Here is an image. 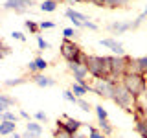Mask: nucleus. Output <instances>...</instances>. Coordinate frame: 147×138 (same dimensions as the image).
<instances>
[{"mask_svg": "<svg viewBox=\"0 0 147 138\" xmlns=\"http://www.w3.org/2000/svg\"><path fill=\"white\" fill-rule=\"evenodd\" d=\"M136 133L142 138H147V118H138L136 120Z\"/></svg>", "mask_w": 147, "mask_h": 138, "instance_id": "f3484780", "label": "nucleus"}, {"mask_svg": "<svg viewBox=\"0 0 147 138\" xmlns=\"http://www.w3.org/2000/svg\"><path fill=\"white\" fill-rule=\"evenodd\" d=\"M24 83H26L24 77H15V79H6L4 85L6 87H18V85H24Z\"/></svg>", "mask_w": 147, "mask_h": 138, "instance_id": "bb28decb", "label": "nucleus"}, {"mask_svg": "<svg viewBox=\"0 0 147 138\" xmlns=\"http://www.w3.org/2000/svg\"><path fill=\"white\" fill-rule=\"evenodd\" d=\"M13 133H17V123L2 120L0 122V136H7V135H13Z\"/></svg>", "mask_w": 147, "mask_h": 138, "instance_id": "ddd939ff", "label": "nucleus"}, {"mask_svg": "<svg viewBox=\"0 0 147 138\" xmlns=\"http://www.w3.org/2000/svg\"><path fill=\"white\" fill-rule=\"evenodd\" d=\"M74 138H88V136H86V135H81V133H76Z\"/></svg>", "mask_w": 147, "mask_h": 138, "instance_id": "ea45409f", "label": "nucleus"}, {"mask_svg": "<svg viewBox=\"0 0 147 138\" xmlns=\"http://www.w3.org/2000/svg\"><path fill=\"white\" fill-rule=\"evenodd\" d=\"M52 28H55V22H52V20L39 22V30H52Z\"/></svg>", "mask_w": 147, "mask_h": 138, "instance_id": "72a5a7b5", "label": "nucleus"}, {"mask_svg": "<svg viewBox=\"0 0 147 138\" xmlns=\"http://www.w3.org/2000/svg\"><path fill=\"white\" fill-rule=\"evenodd\" d=\"M63 96H64V99H66V101H70V103H74V105H77V99H79V98H77V96L74 94L70 89L64 90V92H63Z\"/></svg>", "mask_w": 147, "mask_h": 138, "instance_id": "cd10ccee", "label": "nucleus"}, {"mask_svg": "<svg viewBox=\"0 0 147 138\" xmlns=\"http://www.w3.org/2000/svg\"><path fill=\"white\" fill-rule=\"evenodd\" d=\"M145 103H147V92H145Z\"/></svg>", "mask_w": 147, "mask_h": 138, "instance_id": "a18cd8bd", "label": "nucleus"}, {"mask_svg": "<svg viewBox=\"0 0 147 138\" xmlns=\"http://www.w3.org/2000/svg\"><path fill=\"white\" fill-rule=\"evenodd\" d=\"M53 138H74V135H70L68 131H64L63 127H57L53 131Z\"/></svg>", "mask_w": 147, "mask_h": 138, "instance_id": "a878e982", "label": "nucleus"}, {"mask_svg": "<svg viewBox=\"0 0 147 138\" xmlns=\"http://www.w3.org/2000/svg\"><path fill=\"white\" fill-rule=\"evenodd\" d=\"M31 0H6L4 2V9L7 11H15V13H24L28 11V7H31Z\"/></svg>", "mask_w": 147, "mask_h": 138, "instance_id": "6e6552de", "label": "nucleus"}, {"mask_svg": "<svg viewBox=\"0 0 147 138\" xmlns=\"http://www.w3.org/2000/svg\"><path fill=\"white\" fill-rule=\"evenodd\" d=\"M85 64L94 79H110V66L107 55H85Z\"/></svg>", "mask_w": 147, "mask_h": 138, "instance_id": "f257e3e1", "label": "nucleus"}, {"mask_svg": "<svg viewBox=\"0 0 147 138\" xmlns=\"http://www.w3.org/2000/svg\"><path fill=\"white\" fill-rule=\"evenodd\" d=\"M114 85H116V81H112V79H94L92 92H94L96 96L110 99L112 94H114Z\"/></svg>", "mask_w": 147, "mask_h": 138, "instance_id": "423d86ee", "label": "nucleus"}, {"mask_svg": "<svg viewBox=\"0 0 147 138\" xmlns=\"http://www.w3.org/2000/svg\"><path fill=\"white\" fill-rule=\"evenodd\" d=\"M37 46H39V50H48L50 48V43H46L40 35H37Z\"/></svg>", "mask_w": 147, "mask_h": 138, "instance_id": "473e14b6", "label": "nucleus"}, {"mask_svg": "<svg viewBox=\"0 0 147 138\" xmlns=\"http://www.w3.org/2000/svg\"><path fill=\"white\" fill-rule=\"evenodd\" d=\"M77 107H79L81 110H85V112H90V110H92V105H90L86 99H83V98L77 99Z\"/></svg>", "mask_w": 147, "mask_h": 138, "instance_id": "c756f323", "label": "nucleus"}, {"mask_svg": "<svg viewBox=\"0 0 147 138\" xmlns=\"http://www.w3.org/2000/svg\"><path fill=\"white\" fill-rule=\"evenodd\" d=\"M26 131L33 133V135H37V136H40V135H42V125H40L39 122H28L26 123Z\"/></svg>", "mask_w": 147, "mask_h": 138, "instance_id": "a211bd4d", "label": "nucleus"}, {"mask_svg": "<svg viewBox=\"0 0 147 138\" xmlns=\"http://www.w3.org/2000/svg\"><path fill=\"white\" fill-rule=\"evenodd\" d=\"M35 120L39 123H46V122H48V116H46V112H42V110H37V112H35Z\"/></svg>", "mask_w": 147, "mask_h": 138, "instance_id": "2f4dec72", "label": "nucleus"}, {"mask_svg": "<svg viewBox=\"0 0 147 138\" xmlns=\"http://www.w3.org/2000/svg\"><path fill=\"white\" fill-rule=\"evenodd\" d=\"M70 90L74 92V94H76L77 96V98H83V96H85L86 94V92H88V90H86L85 89V87H83V85H79V83H76V81H74L72 83V87H70Z\"/></svg>", "mask_w": 147, "mask_h": 138, "instance_id": "aec40b11", "label": "nucleus"}, {"mask_svg": "<svg viewBox=\"0 0 147 138\" xmlns=\"http://www.w3.org/2000/svg\"><path fill=\"white\" fill-rule=\"evenodd\" d=\"M98 129L103 133V135H107V136H110L114 133V127L110 125L109 120H98Z\"/></svg>", "mask_w": 147, "mask_h": 138, "instance_id": "dca6fc26", "label": "nucleus"}, {"mask_svg": "<svg viewBox=\"0 0 147 138\" xmlns=\"http://www.w3.org/2000/svg\"><path fill=\"white\" fill-rule=\"evenodd\" d=\"M99 44H101V46H105V48H109L114 55H125V48H123V44L119 43V41L112 39V37L101 39V41H99Z\"/></svg>", "mask_w": 147, "mask_h": 138, "instance_id": "1a4fd4ad", "label": "nucleus"}, {"mask_svg": "<svg viewBox=\"0 0 147 138\" xmlns=\"http://www.w3.org/2000/svg\"><path fill=\"white\" fill-rule=\"evenodd\" d=\"M2 120H6V122H18V114L17 112H11V110H6V112L2 114Z\"/></svg>", "mask_w": 147, "mask_h": 138, "instance_id": "c85d7f7f", "label": "nucleus"}, {"mask_svg": "<svg viewBox=\"0 0 147 138\" xmlns=\"http://www.w3.org/2000/svg\"><path fill=\"white\" fill-rule=\"evenodd\" d=\"M94 112H96V116H98V120H109V112H107V109H105L103 105H96Z\"/></svg>", "mask_w": 147, "mask_h": 138, "instance_id": "4be33fe9", "label": "nucleus"}, {"mask_svg": "<svg viewBox=\"0 0 147 138\" xmlns=\"http://www.w3.org/2000/svg\"><path fill=\"white\" fill-rule=\"evenodd\" d=\"M52 2H55V4H61V2H64V0H52Z\"/></svg>", "mask_w": 147, "mask_h": 138, "instance_id": "c03bdc74", "label": "nucleus"}, {"mask_svg": "<svg viewBox=\"0 0 147 138\" xmlns=\"http://www.w3.org/2000/svg\"><path fill=\"white\" fill-rule=\"evenodd\" d=\"M131 0H99V6L101 7H110V9H116V7H125Z\"/></svg>", "mask_w": 147, "mask_h": 138, "instance_id": "4468645a", "label": "nucleus"}, {"mask_svg": "<svg viewBox=\"0 0 147 138\" xmlns=\"http://www.w3.org/2000/svg\"><path fill=\"white\" fill-rule=\"evenodd\" d=\"M11 37H13V39H17V41H20V43H26V35L22 33V31H13Z\"/></svg>", "mask_w": 147, "mask_h": 138, "instance_id": "c9c22d12", "label": "nucleus"}, {"mask_svg": "<svg viewBox=\"0 0 147 138\" xmlns=\"http://www.w3.org/2000/svg\"><path fill=\"white\" fill-rule=\"evenodd\" d=\"M85 2H92V4H96V6H99V0H85Z\"/></svg>", "mask_w": 147, "mask_h": 138, "instance_id": "79ce46f5", "label": "nucleus"}, {"mask_svg": "<svg viewBox=\"0 0 147 138\" xmlns=\"http://www.w3.org/2000/svg\"><path fill=\"white\" fill-rule=\"evenodd\" d=\"M88 138H107V135H103L98 127L88 125Z\"/></svg>", "mask_w": 147, "mask_h": 138, "instance_id": "393cba45", "label": "nucleus"}, {"mask_svg": "<svg viewBox=\"0 0 147 138\" xmlns=\"http://www.w3.org/2000/svg\"><path fill=\"white\" fill-rule=\"evenodd\" d=\"M55 9H57V4L52 2V0H42V2H40V11H44V13H53Z\"/></svg>", "mask_w": 147, "mask_h": 138, "instance_id": "6ab92c4d", "label": "nucleus"}, {"mask_svg": "<svg viewBox=\"0 0 147 138\" xmlns=\"http://www.w3.org/2000/svg\"><path fill=\"white\" fill-rule=\"evenodd\" d=\"M107 57H109V66H110V79L121 81V77L127 72L129 55H107Z\"/></svg>", "mask_w": 147, "mask_h": 138, "instance_id": "39448f33", "label": "nucleus"}, {"mask_svg": "<svg viewBox=\"0 0 147 138\" xmlns=\"http://www.w3.org/2000/svg\"><path fill=\"white\" fill-rule=\"evenodd\" d=\"M0 103L7 105V107H13V105H15V99L9 98V96H6V94H0Z\"/></svg>", "mask_w": 147, "mask_h": 138, "instance_id": "7c9ffc66", "label": "nucleus"}, {"mask_svg": "<svg viewBox=\"0 0 147 138\" xmlns=\"http://www.w3.org/2000/svg\"><path fill=\"white\" fill-rule=\"evenodd\" d=\"M134 64H136L138 74L147 76V55H144V57H136V59H134Z\"/></svg>", "mask_w": 147, "mask_h": 138, "instance_id": "2eb2a0df", "label": "nucleus"}, {"mask_svg": "<svg viewBox=\"0 0 147 138\" xmlns=\"http://www.w3.org/2000/svg\"><path fill=\"white\" fill-rule=\"evenodd\" d=\"M9 107H7V105H4V103H0V114H4V112H6V110H7Z\"/></svg>", "mask_w": 147, "mask_h": 138, "instance_id": "58836bf2", "label": "nucleus"}, {"mask_svg": "<svg viewBox=\"0 0 147 138\" xmlns=\"http://www.w3.org/2000/svg\"><path fill=\"white\" fill-rule=\"evenodd\" d=\"M83 28H86V30H92V31H98V30H99V26L96 24V22H92V20H85V22H83Z\"/></svg>", "mask_w": 147, "mask_h": 138, "instance_id": "f704fd0d", "label": "nucleus"}, {"mask_svg": "<svg viewBox=\"0 0 147 138\" xmlns=\"http://www.w3.org/2000/svg\"><path fill=\"white\" fill-rule=\"evenodd\" d=\"M110 99H112L119 109H123L125 112L132 114V112H134V109H136V99L138 98H134V96H132L131 92L123 87L121 81H116V85H114V94H112V98H110Z\"/></svg>", "mask_w": 147, "mask_h": 138, "instance_id": "f03ea898", "label": "nucleus"}, {"mask_svg": "<svg viewBox=\"0 0 147 138\" xmlns=\"http://www.w3.org/2000/svg\"><path fill=\"white\" fill-rule=\"evenodd\" d=\"M63 35H64V39L74 41L76 37H79V31H77L76 28H64V30H63Z\"/></svg>", "mask_w": 147, "mask_h": 138, "instance_id": "5701e85b", "label": "nucleus"}, {"mask_svg": "<svg viewBox=\"0 0 147 138\" xmlns=\"http://www.w3.org/2000/svg\"><path fill=\"white\" fill-rule=\"evenodd\" d=\"M0 122H2V114H0Z\"/></svg>", "mask_w": 147, "mask_h": 138, "instance_id": "49530a36", "label": "nucleus"}, {"mask_svg": "<svg viewBox=\"0 0 147 138\" xmlns=\"http://www.w3.org/2000/svg\"><path fill=\"white\" fill-rule=\"evenodd\" d=\"M24 26H26V30H30V33L39 35V24H37L35 20H26V22H24Z\"/></svg>", "mask_w": 147, "mask_h": 138, "instance_id": "b1692460", "label": "nucleus"}, {"mask_svg": "<svg viewBox=\"0 0 147 138\" xmlns=\"http://www.w3.org/2000/svg\"><path fill=\"white\" fill-rule=\"evenodd\" d=\"M121 83L134 98H142L147 90V79L142 74H125L121 77Z\"/></svg>", "mask_w": 147, "mask_h": 138, "instance_id": "7ed1b4c3", "label": "nucleus"}, {"mask_svg": "<svg viewBox=\"0 0 147 138\" xmlns=\"http://www.w3.org/2000/svg\"><path fill=\"white\" fill-rule=\"evenodd\" d=\"M28 70H30L31 74H39V72H37V66H35V61H30V63H28Z\"/></svg>", "mask_w": 147, "mask_h": 138, "instance_id": "e433bc0d", "label": "nucleus"}, {"mask_svg": "<svg viewBox=\"0 0 147 138\" xmlns=\"http://www.w3.org/2000/svg\"><path fill=\"white\" fill-rule=\"evenodd\" d=\"M83 125L85 123L79 122V120H76V118H70V116H64L63 120H57V127H63L64 131H68L70 135H76V133H79Z\"/></svg>", "mask_w": 147, "mask_h": 138, "instance_id": "0eeeda50", "label": "nucleus"}, {"mask_svg": "<svg viewBox=\"0 0 147 138\" xmlns=\"http://www.w3.org/2000/svg\"><path fill=\"white\" fill-rule=\"evenodd\" d=\"M11 138H22V135H18V133H13V135H9Z\"/></svg>", "mask_w": 147, "mask_h": 138, "instance_id": "a19ab883", "label": "nucleus"}, {"mask_svg": "<svg viewBox=\"0 0 147 138\" xmlns=\"http://www.w3.org/2000/svg\"><path fill=\"white\" fill-rule=\"evenodd\" d=\"M33 61H35V66H37V72L39 74H42L46 68H48V61H46L44 57H35Z\"/></svg>", "mask_w": 147, "mask_h": 138, "instance_id": "412c9836", "label": "nucleus"}, {"mask_svg": "<svg viewBox=\"0 0 147 138\" xmlns=\"http://www.w3.org/2000/svg\"><path fill=\"white\" fill-rule=\"evenodd\" d=\"M18 116H20V118H24V120H28V122H30V114H28L26 110H20V112H18Z\"/></svg>", "mask_w": 147, "mask_h": 138, "instance_id": "4c0bfd02", "label": "nucleus"}, {"mask_svg": "<svg viewBox=\"0 0 147 138\" xmlns=\"http://www.w3.org/2000/svg\"><path fill=\"white\" fill-rule=\"evenodd\" d=\"M64 17H66L68 20L74 24V28H83V22L88 20V17H86V15H83V13L76 11V9H72V7H68L66 11H64Z\"/></svg>", "mask_w": 147, "mask_h": 138, "instance_id": "9d476101", "label": "nucleus"}, {"mask_svg": "<svg viewBox=\"0 0 147 138\" xmlns=\"http://www.w3.org/2000/svg\"><path fill=\"white\" fill-rule=\"evenodd\" d=\"M33 83H35L37 87H40V89H48V87H53L55 85V79L44 76V74H35V76H33Z\"/></svg>", "mask_w": 147, "mask_h": 138, "instance_id": "9b49d317", "label": "nucleus"}, {"mask_svg": "<svg viewBox=\"0 0 147 138\" xmlns=\"http://www.w3.org/2000/svg\"><path fill=\"white\" fill-rule=\"evenodd\" d=\"M59 52H61L63 59H64L66 63H85V55H86V53L81 50L79 44H76V43H74V41H70V39H63Z\"/></svg>", "mask_w": 147, "mask_h": 138, "instance_id": "20e7f679", "label": "nucleus"}, {"mask_svg": "<svg viewBox=\"0 0 147 138\" xmlns=\"http://www.w3.org/2000/svg\"><path fill=\"white\" fill-rule=\"evenodd\" d=\"M109 30L112 31L114 35H121V33H125V31L131 30V22H112V24L109 26Z\"/></svg>", "mask_w": 147, "mask_h": 138, "instance_id": "f8f14e48", "label": "nucleus"}, {"mask_svg": "<svg viewBox=\"0 0 147 138\" xmlns=\"http://www.w3.org/2000/svg\"><path fill=\"white\" fill-rule=\"evenodd\" d=\"M64 2H70V4H74V2H85V0H64Z\"/></svg>", "mask_w": 147, "mask_h": 138, "instance_id": "37998d69", "label": "nucleus"}]
</instances>
